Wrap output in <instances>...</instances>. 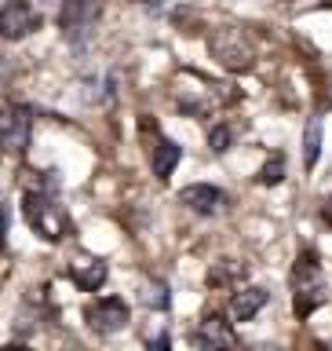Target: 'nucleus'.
<instances>
[{
  "label": "nucleus",
  "mask_w": 332,
  "mask_h": 351,
  "mask_svg": "<svg viewBox=\"0 0 332 351\" xmlns=\"http://www.w3.org/2000/svg\"><path fill=\"white\" fill-rule=\"evenodd\" d=\"M8 241V208H0V245Z\"/></svg>",
  "instance_id": "18"
},
{
  "label": "nucleus",
  "mask_w": 332,
  "mask_h": 351,
  "mask_svg": "<svg viewBox=\"0 0 332 351\" xmlns=\"http://www.w3.org/2000/svg\"><path fill=\"white\" fill-rule=\"evenodd\" d=\"M84 318H88V326H92L95 333L110 337V333H120V329L131 322V311H128V304L120 300V296H99L95 304H88Z\"/></svg>",
  "instance_id": "7"
},
{
  "label": "nucleus",
  "mask_w": 332,
  "mask_h": 351,
  "mask_svg": "<svg viewBox=\"0 0 332 351\" xmlns=\"http://www.w3.org/2000/svg\"><path fill=\"white\" fill-rule=\"evenodd\" d=\"M267 300H270V293L263 289V285H245V289H238L230 296L227 315L234 318V322H248V318H256L263 307H267Z\"/></svg>",
  "instance_id": "11"
},
{
  "label": "nucleus",
  "mask_w": 332,
  "mask_h": 351,
  "mask_svg": "<svg viewBox=\"0 0 332 351\" xmlns=\"http://www.w3.org/2000/svg\"><path fill=\"white\" fill-rule=\"evenodd\" d=\"M179 161H183V147L175 139H157V147L150 150V165H153V176H157V180H168Z\"/></svg>",
  "instance_id": "12"
},
{
  "label": "nucleus",
  "mask_w": 332,
  "mask_h": 351,
  "mask_svg": "<svg viewBox=\"0 0 332 351\" xmlns=\"http://www.w3.org/2000/svg\"><path fill=\"white\" fill-rule=\"evenodd\" d=\"M208 51H212V59L230 73H245V70H252V62H256V48H252L248 33L241 26H216L208 33Z\"/></svg>",
  "instance_id": "3"
},
{
  "label": "nucleus",
  "mask_w": 332,
  "mask_h": 351,
  "mask_svg": "<svg viewBox=\"0 0 332 351\" xmlns=\"http://www.w3.org/2000/svg\"><path fill=\"white\" fill-rule=\"evenodd\" d=\"M106 274H110L106 260L92 256V252H81V256L70 263V282H73L81 293H99V289L106 285Z\"/></svg>",
  "instance_id": "10"
},
{
  "label": "nucleus",
  "mask_w": 332,
  "mask_h": 351,
  "mask_svg": "<svg viewBox=\"0 0 332 351\" xmlns=\"http://www.w3.org/2000/svg\"><path fill=\"white\" fill-rule=\"evenodd\" d=\"M179 202L190 208V213H197V216H219L230 197L219 191L216 183H190V186L179 191Z\"/></svg>",
  "instance_id": "8"
},
{
  "label": "nucleus",
  "mask_w": 332,
  "mask_h": 351,
  "mask_svg": "<svg viewBox=\"0 0 332 351\" xmlns=\"http://www.w3.org/2000/svg\"><path fill=\"white\" fill-rule=\"evenodd\" d=\"M285 172H289V161H285V154H270L267 165L259 169V183L263 186H278L285 180Z\"/></svg>",
  "instance_id": "16"
},
{
  "label": "nucleus",
  "mask_w": 332,
  "mask_h": 351,
  "mask_svg": "<svg viewBox=\"0 0 332 351\" xmlns=\"http://www.w3.org/2000/svg\"><path fill=\"white\" fill-rule=\"evenodd\" d=\"M238 139V125H230V121H219V125L208 132V147H212V154H227L230 147H234Z\"/></svg>",
  "instance_id": "15"
},
{
  "label": "nucleus",
  "mask_w": 332,
  "mask_h": 351,
  "mask_svg": "<svg viewBox=\"0 0 332 351\" xmlns=\"http://www.w3.org/2000/svg\"><path fill=\"white\" fill-rule=\"evenodd\" d=\"M292 307H296V318H311L318 307L329 300V285H325V274H322V263H318V252L314 249H303L300 260L292 263Z\"/></svg>",
  "instance_id": "2"
},
{
  "label": "nucleus",
  "mask_w": 332,
  "mask_h": 351,
  "mask_svg": "<svg viewBox=\"0 0 332 351\" xmlns=\"http://www.w3.org/2000/svg\"><path fill=\"white\" fill-rule=\"evenodd\" d=\"M95 19H99V0H62V8H59V29L77 48L92 37Z\"/></svg>",
  "instance_id": "5"
},
{
  "label": "nucleus",
  "mask_w": 332,
  "mask_h": 351,
  "mask_svg": "<svg viewBox=\"0 0 332 351\" xmlns=\"http://www.w3.org/2000/svg\"><path fill=\"white\" fill-rule=\"evenodd\" d=\"M322 161V117H307V128H303V169L314 172V165Z\"/></svg>",
  "instance_id": "13"
},
{
  "label": "nucleus",
  "mask_w": 332,
  "mask_h": 351,
  "mask_svg": "<svg viewBox=\"0 0 332 351\" xmlns=\"http://www.w3.org/2000/svg\"><path fill=\"white\" fill-rule=\"evenodd\" d=\"M22 216L26 223L37 230V238L44 241H66L73 234V223H70V213L59 205V197L48 186H33V191L22 194Z\"/></svg>",
  "instance_id": "1"
},
{
  "label": "nucleus",
  "mask_w": 332,
  "mask_h": 351,
  "mask_svg": "<svg viewBox=\"0 0 332 351\" xmlns=\"http://www.w3.org/2000/svg\"><path fill=\"white\" fill-rule=\"evenodd\" d=\"M241 263H234V260H219V263H212V271H208V285L212 289H219V285H234L238 278H241Z\"/></svg>",
  "instance_id": "14"
},
{
  "label": "nucleus",
  "mask_w": 332,
  "mask_h": 351,
  "mask_svg": "<svg viewBox=\"0 0 332 351\" xmlns=\"http://www.w3.org/2000/svg\"><path fill=\"white\" fill-rule=\"evenodd\" d=\"M40 11L29 0H4L0 4V40H22L40 29Z\"/></svg>",
  "instance_id": "6"
},
{
  "label": "nucleus",
  "mask_w": 332,
  "mask_h": 351,
  "mask_svg": "<svg viewBox=\"0 0 332 351\" xmlns=\"http://www.w3.org/2000/svg\"><path fill=\"white\" fill-rule=\"evenodd\" d=\"M168 344H172V337H168V333H164V337H153V340H150V348H168Z\"/></svg>",
  "instance_id": "19"
},
{
  "label": "nucleus",
  "mask_w": 332,
  "mask_h": 351,
  "mask_svg": "<svg viewBox=\"0 0 332 351\" xmlns=\"http://www.w3.org/2000/svg\"><path fill=\"white\" fill-rule=\"evenodd\" d=\"M29 132H33V110L22 103H8L0 110V154L22 158L29 150Z\"/></svg>",
  "instance_id": "4"
},
{
  "label": "nucleus",
  "mask_w": 332,
  "mask_h": 351,
  "mask_svg": "<svg viewBox=\"0 0 332 351\" xmlns=\"http://www.w3.org/2000/svg\"><path fill=\"white\" fill-rule=\"evenodd\" d=\"M142 304L153 307V311H168L172 307V289L164 282H150L146 289H142Z\"/></svg>",
  "instance_id": "17"
},
{
  "label": "nucleus",
  "mask_w": 332,
  "mask_h": 351,
  "mask_svg": "<svg viewBox=\"0 0 332 351\" xmlns=\"http://www.w3.org/2000/svg\"><path fill=\"white\" fill-rule=\"evenodd\" d=\"M4 73H8V70H4V59H0V84H4Z\"/></svg>",
  "instance_id": "21"
},
{
  "label": "nucleus",
  "mask_w": 332,
  "mask_h": 351,
  "mask_svg": "<svg viewBox=\"0 0 332 351\" xmlns=\"http://www.w3.org/2000/svg\"><path fill=\"white\" fill-rule=\"evenodd\" d=\"M142 4H146V8H150V11H157V8H161V4H164V0H142Z\"/></svg>",
  "instance_id": "20"
},
{
  "label": "nucleus",
  "mask_w": 332,
  "mask_h": 351,
  "mask_svg": "<svg viewBox=\"0 0 332 351\" xmlns=\"http://www.w3.org/2000/svg\"><path fill=\"white\" fill-rule=\"evenodd\" d=\"M234 318H223V315H208L201 326L190 333V344L194 348H234V344H241L238 340V333H234Z\"/></svg>",
  "instance_id": "9"
}]
</instances>
